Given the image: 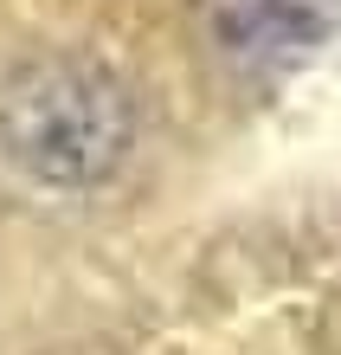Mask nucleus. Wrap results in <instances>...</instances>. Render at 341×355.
Segmentation results:
<instances>
[{"label": "nucleus", "mask_w": 341, "mask_h": 355, "mask_svg": "<svg viewBox=\"0 0 341 355\" xmlns=\"http://www.w3.org/2000/svg\"><path fill=\"white\" fill-rule=\"evenodd\" d=\"M129 149V103L91 65H33L0 97V155L52 187L110 175Z\"/></svg>", "instance_id": "obj_1"}]
</instances>
